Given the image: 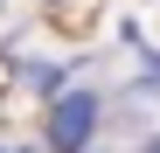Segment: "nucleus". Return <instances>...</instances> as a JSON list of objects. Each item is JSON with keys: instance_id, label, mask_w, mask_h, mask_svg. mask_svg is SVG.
<instances>
[{"instance_id": "obj_1", "label": "nucleus", "mask_w": 160, "mask_h": 153, "mask_svg": "<svg viewBox=\"0 0 160 153\" xmlns=\"http://www.w3.org/2000/svg\"><path fill=\"white\" fill-rule=\"evenodd\" d=\"M84 118H91V105H63V111H56V139L77 146V139H84Z\"/></svg>"}]
</instances>
